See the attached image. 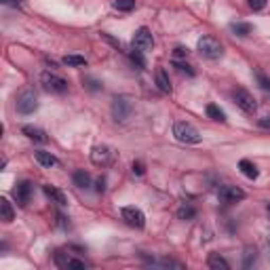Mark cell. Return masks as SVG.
Returning a JSON list of instances; mask_svg holds the SVG:
<instances>
[{
  "instance_id": "obj_7",
  "label": "cell",
  "mask_w": 270,
  "mask_h": 270,
  "mask_svg": "<svg viewBox=\"0 0 270 270\" xmlns=\"http://www.w3.org/2000/svg\"><path fill=\"white\" fill-rule=\"evenodd\" d=\"M154 46V38H152V32H150L148 28H139L135 30L133 34V49L135 51H150Z\"/></svg>"
},
{
  "instance_id": "obj_39",
  "label": "cell",
  "mask_w": 270,
  "mask_h": 270,
  "mask_svg": "<svg viewBox=\"0 0 270 270\" xmlns=\"http://www.w3.org/2000/svg\"><path fill=\"white\" fill-rule=\"evenodd\" d=\"M268 251H270V239H268Z\"/></svg>"
},
{
  "instance_id": "obj_9",
  "label": "cell",
  "mask_w": 270,
  "mask_h": 270,
  "mask_svg": "<svg viewBox=\"0 0 270 270\" xmlns=\"http://www.w3.org/2000/svg\"><path fill=\"white\" fill-rule=\"evenodd\" d=\"M112 158H114V152H112V148L110 146H95L91 150V163L97 165V167L110 165L112 163Z\"/></svg>"
},
{
  "instance_id": "obj_8",
  "label": "cell",
  "mask_w": 270,
  "mask_h": 270,
  "mask_svg": "<svg viewBox=\"0 0 270 270\" xmlns=\"http://www.w3.org/2000/svg\"><path fill=\"white\" fill-rule=\"evenodd\" d=\"M121 216H123V220H125L131 228H144V226H146L144 211L137 209V207H133V205H129V207H123V209H121Z\"/></svg>"
},
{
  "instance_id": "obj_38",
  "label": "cell",
  "mask_w": 270,
  "mask_h": 270,
  "mask_svg": "<svg viewBox=\"0 0 270 270\" xmlns=\"http://www.w3.org/2000/svg\"><path fill=\"white\" fill-rule=\"evenodd\" d=\"M266 211H268V216H270V203L266 205Z\"/></svg>"
},
{
  "instance_id": "obj_4",
  "label": "cell",
  "mask_w": 270,
  "mask_h": 270,
  "mask_svg": "<svg viewBox=\"0 0 270 270\" xmlns=\"http://www.w3.org/2000/svg\"><path fill=\"white\" fill-rule=\"evenodd\" d=\"M232 99H234V104L239 106L243 112H247V114H253L258 110V101L253 99V95L247 91V89H234L232 91Z\"/></svg>"
},
{
  "instance_id": "obj_13",
  "label": "cell",
  "mask_w": 270,
  "mask_h": 270,
  "mask_svg": "<svg viewBox=\"0 0 270 270\" xmlns=\"http://www.w3.org/2000/svg\"><path fill=\"white\" fill-rule=\"evenodd\" d=\"M21 131H23V135H26L28 139H32V141H38V144H46V141H49V137H46V133H45L43 129H38V127L26 125Z\"/></svg>"
},
{
  "instance_id": "obj_33",
  "label": "cell",
  "mask_w": 270,
  "mask_h": 270,
  "mask_svg": "<svg viewBox=\"0 0 270 270\" xmlns=\"http://www.w3.org/2000/svg\"><path fill=\"white\" fill-rule=\"evenodd\" d=\"M176 68L180 70V72H186L188 76H194V70L188 66V63H181V61H176Z\"/></svg>"
},
{
  "instance_id": "obj_20",
  "label": "cell",
  "mask_w": 270,
  "mask_h": 270,
  "mask_svg": "<svg viewBox=\"0 0 270 270\" xmlns=\"http://www.w3.org/2000/svg\"><path fill=\"white\" fill-rule=\"evenodd\" d=\"M258 262V249L256 247H245L243 249V268H253Z\"/></svg>"
},
{
  "instance_id": "obj_10",
  "label": "cell",
  "mask_w": 270,
  "mask_h": 270,
  "mask_svg": "<svg viewBox=\"0 0 270 270\" xmlns=\"http://www.w3.org/2000/svg\"><path fill=\"white\" fill-rule=\"evenodd\" d=\"M220 201H224V203H239L245 198V190H241L239 186H222L220 188Z\"/></svg>"
},
{
  "instance_id": "obj_21",
  "label": "cell",
  "mask_w": 270,
  "mask_h": 270,
  "mask_svg": "<svg viewBox=\"0 0 270 270\" xmlns=\"http://www.w3.org/2000/svg\"><path fill=\"white\" fill-rule=\"evenodd\" d=\"M72 180H74V184H76L78 188H89V186H91V176H89V173H87L85 169L74 171Z\"/></svg>"
},
{
  "instance_id": "obj_34",
  "label": "cell",
  "mask_w": 270,
  "mask_h": 270,
  "mask_svg": "<svg viewBox=\"0 0 270 270\" xmlns=\"http://www.w3.org/2000/svg\"><path fill=\"white\" fill-rule=\"evenodd\" d=\"M173 55H176L178 59H180V57H186V55H188V49H186V46H176V51H173Z\"/></svg>"
},
{
  "instance_id": "obj_25",
  "label": "cell",
  "mask_w": 270,
  "mask_h": 270,
  "mask_svg": "<svg viewBox=\"0 0 270 270\" xmlns=\"http://www.w3.org/2000/svg\"><path fill=\"white\" fill-rule=\"evenodd\" d=\"M63 63H66V66H72V68H83V66H87V59L81 57V55H66Z\"/></svg>"
},
{
  "instance_id": "obj_17",
  "label": "cell",
  "mask_w": 270,
  "mask_h": 270,
  "mask_svg": "<svg viewBox=\"0 0 270 270\" xmlns=\"http://www.w3.org/2000/svg\"><path fill=\"white\" fill-rule=\"evenodd\" d=\"M34 158L38 161V165L46 167V169H51V167L57 165V158H55L51 152H45V150H38V152H34Z\"/></svg>"
},
{
  "instance_id": "obj_30",
  "label": "cell",
  "mask_w": 270,
  "mask_h": 270,
  "mask_svg": "<svg viewBox=\"0 0 270 270\" xmlns=\"http://www.w3.org/2000/svg\"><path fill=\"white\" fill-rule=\"evenodd\" d=\"M256 78H258V85L262 87V89H264V91H270V78H268L266 74L258 72V74H256Z\"/></svg>"
},
{
  "instance_id": "obj_5",
  "label": "cell",
  "mask_w": 270,
  "mask_h": 270,
  "mask_svg": "<svg viewBox=\"0 0 270 270\" xmlns=\"http://www.w3.org/2000/svg\"><path fill=\"white\" fill-rule=\"evenodd\" d=\"M38 110V97H36V93L28 89V91H23L19 97H17V112L23 114V116H28V114H34Z\"/></svg>"
},
{
  "instance_id": "obj_16",
  "label": "cell",
  "mask_w": 270,
  "mask_h": 270,
  "mask_svg": "<svg viewBox=\"0 0 270 270\" xmlns=\"http://www.w3.org/2000/svg\"><path fill=\"white\" fill-rule=\"evenodd\" d=\"M207 266L213 268V270H230V264L226 258H222L220 253H209L207 258Z\"/></svg>"
},
{
  "instance_id": "obj_14",
  "label": "cell",
  "mask_w": 270,
  "mask_h": 270,
  "mask_svg": "<svg viewBox=\"0 0 270 270\" xmlns=\"http://www.w3.org/2000/svg\"><path fill=\"white\" fill-rule=\"evenodd\" d=\"M43 190H45V194L49 196L53 203H57V205H59V207H66V205H68V196L63 194L61 190L55 188V186H49V184H46V186H43Z\"/></svg>"
},
{
  "instance_id": "obj_29",
  "label": "cell",
  "mask_w": 270,
  "mask_h": 270,
  "mask_svg": "<svg viewBox=\"0 0 270 270\" xmlns=\"http://www.w3.org/2000/svg\"><path fill=\"white\" fill-rule=\"evenodd\" d=\"M131 61H133V63H135V66H137L139 70H141V68H144V66H146V61H144V57H141V51H135V49H133V53H131Z\"/></svg>"
},
{
  "instance_id": "obj_15",
  "label": "cell",
  "mask_w": 270,
  "mask_h": 270,
  "mask_svg": "<svg viewBox=\"0 0 270 270\" xmlns=\"http://www.w3.org/2000/svg\"><path fill=\"white\" fill-rule=\"evenodd\" d=\"M154 78H156L158 89H161L163 93H171V81H169V74L165 72V68H156Z\"/></svg>"
},
{
  "instance_id": "obj_37",
  "label": "cell",
  "mask_w": 270,
  "mask_h": 270,
  "mask_svg": "<svg viewBox=\"0 0 270 270\" xmlns=\"http://www.w3.org/2000/svg\"><path fill=\"white\" fill-rule=\"evenodd\" d=\"M2 4H11V6H17V0H0Z\"/></svg>"
},
{
  "instance_id": "obj_18",
  "label": "cell",
  "mask_w": 270,
  "mask_h": 270,
  "mask_svg": "<svg viewBox=\"0 0 270 270\" xmlns=\"http://www.w3.org/2000/svg\"><path fill=\"white\" fill-rule=\"evenodd\" d=\"M239 169H241V173L247 180H256L258 176H260V171H258V167L253 165L251 161H247V158H243V161L239 163Z\"/></svg>"
},
{
  "instance_id": "obj_27",
  "label": "cell",
  "mask_w": 270,
  "mask_h": 270,
  "mask_svg": "<svg viewBox=\"0 0 270 270\" xmlns=\"http://www.w3.org/2000/svg\"><path fill=\"white\" fill-rule=\"evenodd\" d=\"M194 216H196V211H194V207H190V205H184V207L178 209V218L180 220H192Z\"/></svg>"
},
{
  "instance_id": "obj_28",
  "label": "cell",
  "mask_w": 270,
  "mask_h": 270,
  "mask_svg": "<svg viewBox=\"0 0 270 270\" xmlns=\"http://www.w3.org/2000/svg\"><path fill=\"white\" fill-rule=\"evenodd\" d=\"M83 85H85L89 91H101V83H97L95 78H89V76L83 78Z\"/></svg>"
},
{
  "instance_id": "obj_6",
  "label": "cell",
  "mask_w": 270,
  "mask_h": 270,
  "mask_svg": "<svg viewBox=\"0 0 270 270\" xmlns=\"http://www.w3.org/2000/svg\"><path fill=\"white\" fill-rule=\"evenodd\" d=\"M131 101L125 99V97H114L112 99V106H110V112H112V118L116 123H125L127 118L131 116Z\"/></svg>"
},
{
  "instance_id": "obj_19",
  "label": "cell",
  "mask_w": 270,
  "mask_h": 270,
  "mask_svg": "<svg viewBox=\"0 0 270 270\" xmlns=\"http://www.w3.org/2000/svg\"><path fill=\"white\" fill-rule=\"evenodd\" d=\"M146 262L150 266H158V268H184L181 262H176V260H156V258H146Z\"/></svg>"
},
{
  "instance_id": "obj_24",
  "label": "cell",
  "mask_w": 270,
  "mask_h": 270,
  "mask_svg": "<svg viewBox=\"0 0 270 270\" xmlns=\"http://www.w3.org/2000/svg\"><path fill=\"white\" fill-rule=\"evenodd\" d=\"M230 30L234 32V36H241V38H245V36L251 34V26H249V23H243V21L232 23V26H230Z\"/></svg>"
},
{
  "instance_id": "obj_3",
  "label": "cell",
  "mask_w": 270,
  "mask_h": 270,
  "mask_svg": "<svg viewBox=\"0 0 270 270\" xmlns=\"http://www.w3.org/2000/svg\"><path fill=\"white\" fill-rule=\"evenodd\" d=\"M41 83L45 85V89L46 91H51V93H66L68 91V81L63 76H59V74H55V72H43L41 74Z\"/></svg>"
},
{
  "instance_id": "obj_22",
  "label": "cell",
  "mask_w": 270,
  "mask_h": 270,
  "mask_svg": "<svg viewBox=\"0 0 270 270\" xmlns=\"http://www.w3.org/2000/svg\"><path fill=\"white\" fill-rule=\"evenodd\" d=\"M0 213H2V222H13L15 220V211H13V205L6 201V198H0Z\"/></svg>"
},
{
  "instance_id": "obj_35",
  "label": "cell",
  "mask_w": 270,
  "mask_h": 270,
  "mask_svg": "<svg viewBox=\"0 0 270 270\" xmlns=\"http://www.w3.org/2000/svg\"><path fill=\"white\" fill-rule=\"evenodd\" d=\"M260 127H262V129H270V116L260 118Z\"/></svg>"
},
{
  "instance_id": "obj_32",
  "label": "cell",
  "mask_w": 270,
  "mask_h": 270,
  "mask_svg": "<svg viewBox=\"0 0 270 270\" xmlns=\"http://www.w3.org/2000/svg\"><path fill=\"white\" fill-rule=\"evenodd\" d=\"M131 171L135 173V176H144V173H146V167H144V163L135 161V163L131 165Z\"/></svg>"
},
{
  "instance_id": "obj_23",
  "label": "cell",
  "mask_w": 270,
  "mask_h": 270,
  "mask_svg": "<svg viewBox=\"0 0 270 270\" xmlns=\"http://www.w3.org/2000/svg\"><path fill=\"white\" fill-rule=\"evenodd\" d=\"M207 116L211 118V121L226 123V112H224V110H222L220 106H216V104H209V106H207Z\"/></svg>"
},
{
  "instance_id": "obj_36",
  "label": "cell",
  "mask_w": 270,
  "mask_h": 270,
  "mask_svg": "<svg viewBox=\"0 0 270 270\" xmlns=\"http://www.w3.org/2000/svg\"><path fill=\"white\" fill-rule=\"evenodd\" d=\"M104 188H106V180L99 178V180H97V192H104Z\"/></svg>"
},
{
  "instance_id": "obj_2",
  "label": "cell",
  "mask_w": 270,
  "mask_h": 270,
  "mask_svg": "<svg viewBox=\"0 0 270 270\" xmlns=\"http://www.w3.org/2000/svg\"><path fill=\"white\" fill-rule=\"evenodd\" d=\"M196 49H198V53H201L205 59H220L222 55H224V46H222V43L218 41V38H213V36L198 38Z\"/></svg>"
},
{
  "instance_id": "obj_1",
  "label": "cell",
  "mask_w": 270,
  "mask_h": 270,
  "mask_svg": "<svg viewBox=\"0 0 270 270\" xmlns=\"http://www.w3.org/2000/svg\"><path fill=\"white\" fill-rule=\"evenodd\" d=\"M173 135L176 139L181 141V144H201V133L192 123H186V121H178L173 125Z\"/></svg>"
},
{
  "instance_id": "obj_26",
  "label": "cell",
  "mask_w": 270,
  "mask_h": 270,
  "mask_svg": "<svg viewBox=\"0 0 270 270\" xmlns=\"http://www.w3.org/2000/svg\"><path fill=\"white\" fill-rule=\"evenodd\" d=\"M112 6L116 11H123V13H129L135 9V0H114Z\"/></svg>"
},
{
  "instance_id": "obj_11",
  "label": "cell",
  "mask_w": 270,
  "mask_h": 270,
  "mask_svg": "<svg viewBox=\"0 0 270 270\" xmlns=\"http://www.w3.org/2000/svg\"><path fill=\"white\" fill-rule=\"evenodd\" d=\"M55 264H57L59 268H87V262L85 260L72 258L66 251H57V253H55Z\"/></svg>"
},
{
  "instance_id": "obj_12",
  "label": "cell",
  "mask_w": 270,
  "mask_h": 270,
  "mask_svg": "<svg viewBox=\"0 0 270 270\" xmlns=\"http://www.w3.org/2000/svg\"><path fill=\"white\" fill-rule=\"evenodd\" d=\"M13 196H15V201H17L19 207H26L30 203V196H32V184L28 180L19 181V184L13 188Z\"/></svg>"
},
{
  "instance_id": "obj_31",
  "label": "cell",
  "mask_w": 270,
  "mask_h": 270,
  "mask_svg": "<svg viewBox=\"0 0 270 270\" xmlns=\"http://www.w3.org/2000/svg\"><path fill=\"white\" fill-rule=\"evenodd\" d=\"M247 2H249L251 11H262L266 6V0H247Z\"/></svg>"
}]
</instances>
